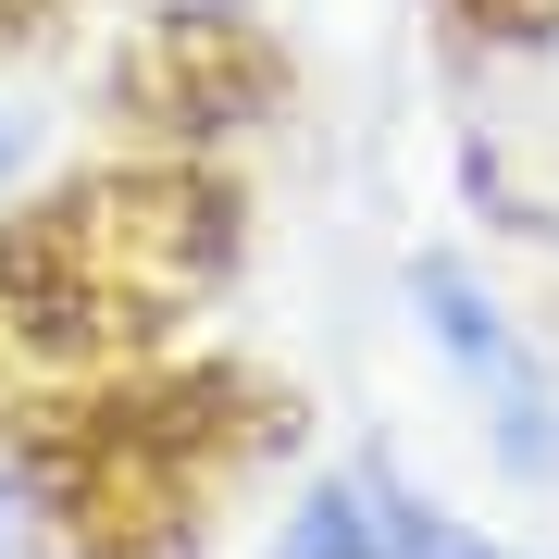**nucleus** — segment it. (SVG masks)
I'll return each mask as SVG.
<instances>
[{
  "mask_svg": "<svg viewBox=\"0 0 559 559\" xmlns=\"http://www.w3.org/2000/svg\"><path fill=\"white\" fill-rule=\"evenodd\" d=\"M38 150H50V112L25 100V87H0V187H25V175H38Z\"/></svg>",
  "mask_w": 559,
  "mask_h": 559,
  "instance_id": "20e7f679",
  "label": "nucleus"
},
{
  "mask_svg": "<svg viewBox=\"0 0 559 559\" xmlns=\"http://www.w3.org/2000/svg\"><path fill=\"white\" fill-rule=\"evenodd\" d=\"M399 286H411L423 348L448 360V385L485 411V460H498L522 498H547V485H559V373H547V348L510 323V299L485 286L473 249H423Z\"/></svg>",
  "mask_w": 559,
  "mask_h": 559,
  "instance_id": "f257e3e1",
  "label": "nucleus"
},
{
  "mask_svg": "<svg viewBox=\"0 0 559 559\" xmlns=\"http://www.w3.org/2000/svg\"><path fill=\"white\" fill-rule=\"evenodd\" d=\"M38 547V485H25V460H0V559Z\"/></svg>",
  "mask_w": 559,
  "mask_h": 559,
  "instance_id": "39448f33",
  "label": "nucleus"
},
{
  "mask_svg": "<svg viewBox=\"0 0 559 559\" xmlns=\"http://www.w3.org/2000/svg\"><path fill=\"white\" fill-rule=\"evenodd\" d=\"M261 559H535V547L460 522L448 498H423L399 460H348V473L299 485V510L261 535Z\"/></svg>",
  "mask_w": 559,
  "mask_h": 559,
  "instance_id": "7ed1b4c3",
  "label": "nucleus"
},
{
  "mask_svg": "<svg viewBox=\"0 0 559 559\" xmlns=\"http://www.w3.org/2000/svg\"><path fill=\"white\" fill-rule=\"evenodd\" d=\"M460 187L522 249H559V25H510L460 75Z\"/></svg>",
  "mask_w": 559,
  "mask_h": 559,
  "instance_id": "f03ea898",
  "label": "nucleus"
}]
</instances>
